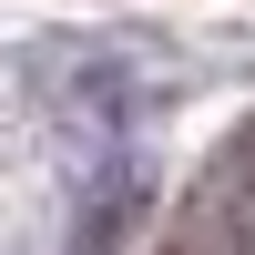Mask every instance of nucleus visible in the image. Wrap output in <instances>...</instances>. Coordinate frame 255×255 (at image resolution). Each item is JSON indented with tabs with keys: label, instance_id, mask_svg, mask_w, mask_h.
<instances>
[{
	"label": "nucleus",
	"instance_id": "1",
	"mask_svg": "<svg viewBox=\"0 0 255 255\" xmlns=\"http://www.w3.org/2000/svg\"><path fill=\"white\" fill-rule=\"evenodd\" d=\"M133 215H143V174H133V163L92 174V184H82V215H72V255H113Z\"/></svg>",
	"mask_w": 255,
	"mask_h": 255
}]
</instances>
